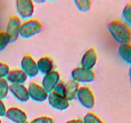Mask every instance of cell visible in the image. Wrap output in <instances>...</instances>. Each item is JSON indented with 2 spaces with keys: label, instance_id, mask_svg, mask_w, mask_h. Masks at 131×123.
Listing matches in <instances>:
<instances>
[{
  "label": "cell",
  "instance_id": "1",
  "mask_svg": "<svg viewBox=\"0 0 131 123\" xmlns=\"http://www.w3.org/2000/svg\"><path fill=\"white\" fill-rule=\"evenodd\" d=\"M107 29L113 38L118 42L129 43L131 39V30L127 24L120 20H113L107 25Z\"/></svg>",
  "mask_w": 131,
  "mask_h": 123
},
{
  "label": "cell",
  "instance_id": "2",
  "mask_svg": "<svg viewBox=\"0 0 131 123\" xmlns=\"http://www.w3.org/2000/svg\"><path fill=\"white\" fill-rule=\"evenodd\" d=\"M42 29V24L37 19H29L21 24L19 36L28 38L39 33Z\"/></svg>",
  "mask_w": 131,
  "mask_h": 123
},
{
  "label": "cell",
  "instance_id": "3",
  "mask_svg": "<svg viewBox=\"0 0 131 123\" xmlns=\"http://www.w3.org/2000/svg\"><path fill=\"white\" fill-rule=\"evenodd\" d=\"M21 24L20 18L17 15H12L8 19L5 33L10 38V42H14L18 39Z\"/></svg>",
  "mask_w": 131,
  "mask_h": 123
},
{
  "label": "cell",
  "instance_id": "4",
  "mask_svg": "<svg viewBox=\"0 0 131 123\" xmlns=\"http://www.w3.org/2000/svg\"><path fill=\"white\" fill-rule=\"evenodd\" d=\"M71 76L72 79L78 83H91L95 79L96 75L92 69L79 67H76L72 71Z\"/></svg>",
  "mask_w": 131,
  "mask_h": 123
},
{
  "label": "cell",
  "instance_id": "5",
  "mask_svg": "<svg viewBox=\"0 0 131 123\" xmlns=\"http://www.w3.org/2000/svg\"><path fill=\"white\" fill-rule=\"evenodd\" d=\"M76 97L79 100V103L86 109H92L95 103L94 95L92 90L88 87H81Z\"/></svg>",
  "mask_w": 131,
  "mask_h": 123
},
{
  "label": "cell",
  "instance_id": "6",
  "mask_svg": "<svg viewBox=\"0 0 131 123\" xmlns=\"http://www.w3.org/2000/svg\"><path fill=\"white\" fill-rule=\"evenodd\" d=\"M17 12L22 19H26L31 17L35 10L33 1L31 0H17L15 1Z\"/></svg>",
  "mask_w": 131,
  "mask_h": 123
},
{
  "label": "cell",
  "instance_id": "7",
  "mask_svg": "<svg viewBox=\"0 0 131 123\" xmlns=\"http://www.w3.org/2000/svg\"><path fill=\"white\" fill-rule=\"evenodd\" d=\"M21 70L29 78H35L38 74L37 62L29 55H25L20 62Z\"/></svg>",
  "mask_w": 131,
  "mask_h": 123
},
{
  "label": "cell",
  "instance_id": "8",
  "mask_svg": "<svg viewBox=\"0 0 131 123\" xmlns=\"http://www.w3.org/2000/svg\"><path fill=\"white\" fill-rule=\"evenodd\" d=\"M29 98L37 102H43L47 99L49 93L42 87L35 82H31L28 87Z\"/></svg>",
  "mask_w": 131,
  "mask_h": 123
},
{
  "label": "cell",
  "instance_id": "9",
  "mask_svg": "<svg viewBox=\"0 0 131 123\" xmlns=\"http://www.w3.org/2000/svg\"><path fill=\"white\" fill-rule=\"evenodd\" d=\"M47 99L50 106L59 111L67 110L70 105L69 101L66 97L57 94L54 92L49 94Z\"/></svg>",
  "mask_w": 131,
  "mask_h": 123
},
{
  "label": "cell",
  "instance_id": "10",
  "mask_svg": "<svg viewBox=\"0 0 131 123\" xmlns=\"http://www.w3.org/2000/svg\"><path fill=\"white\" fill-rule=\"evenodd\" d=\"M60 75L56 70H52L43 76L42 81V87L48 92H52L56 85L60 82Z\"/></svg>",
  "mask_w": 131,
  "mask_h": 123
},
{
  "label": "cell",
  "instance_id": "11",
  "mask_svg": "<svg viewBox=\"0 0 131 123\" xmlns=\"http://www.w3.org/2000/svg\"><path fill=\"white\" fill-rule=\"evenodd\" d=\"M9 92L20 102H26L29 101V96L28 88H26L23 84L10 85Z\"/></svg>",
  "mask_w": 131,
  "mask_h": 123
},
{
  "label": "cell",
  "instance_id": "12",
  "mask_svg": "<svg viewBox=\"0 0 131 123\" xmlns=\"http://www.w3.org/2000/svg\"><path fill=\"white\" fill-rule=\"evenodd\" d=\"M5 117L14 123H24L28 119L25 111L17 107H11L6 110Z\"/></svg>",
  "mask_w": 131,
  "mask_h": 123
},
{
  "label": "cell",
  "instance_id": "13",
  "mask_svg": "<svg viewBox=\"0 0 131 123\" xmlns=\"http://www.w3.org/2000/svg\"><path fill=\"white\" fill-rule=\"evenodd\" d=\"M97 61V51L92 47L87 50L82 56L81 65L82 67L88 69H92L95 65Z\"/></svg>",
  "mask_w": 131,
  "mask_h": 123
},
{
  "label": "cell",
  "instance_id": "14",
  "mask_svg": "<svg viewBox=\"0 0 131 123\" xmlns=\"http://www.w3.org/2000/svg\"><path fill=\"white\" fill-rule=\"evenodd\" d=\"M28 76L21 69L10 70L6 79L11 84H23L26 81Z\"/></svg>",
  "mask_w": 131,
  "mask_h": 123
},
{
  "label": "cell",
  "instance_id": "15",
  "mask_svg": "<svg viewBox=\"0 0 131 123\" xmlns=\"http://www.w3.org/2000/svg\"><path fill=\"white\" fill-rule=\"evenodd\" d=\"M65 97L69 101L74 100L76 97L79 88V83L74 79L68 81L65 84Z\"/></svg>",
  "mask_w": 131,
  "mask_h": 123
},
{
  "label": "cell",
  "instance_id": "16",
  "mask_svg": "<svg viewBox=\"0 0 131 123\" xmlns=\"http://www.w3.org/2000/svg\"><path fill=\"white\" fill-rule=\"evenodd\" d=\"M37 64L38 72L44 76L53 70V61L47 56H44L40 58L37 62Z\"/></svg>",
  "mask_w": 131,
  "mask_h": 123
},
{
  "label": "cell",
  "instance_id": "17",
  "mask_svg": "<svg viewBox=\"0 0 131 123\" xmlns=\"http://www.w3.org/2000/svg\"><path fill=\"white\" fill-rule=\"evenodd\" d=\"M118 51L120 58L125 62L131 65V44L129 42L120 44Z\"/></svg>",
  "mask_w": 131,
  "mask_h": 123
},
{
  "label": "cell",
  "instance_id": "18",
  "mask_svg": "<svg viewBox=\"0 0 131 123\" xmlns=\"http://www.w3.org/2000/svg\"><path fill=\"white\" fill-rule=\"evenodd\" d=\"M75 6L81 12L89 11L92 6V1L90 0H75L74 1Z\"/></svg>",
  "mask_w": 131,
  "mask_h": 123
},
{
  "label": "cell",
  "instance_id": "19",
  "mask_svg": "<svg viewBox=\"0 0 131 123\" xmlns=\"http://www.w3.org/2000/svg\"><path fill=\"white\" fill-rule=\"evenodd\" d=\"M10 85L6 78L0 79V99L3 100L7 97L9 92Z\"/></svg>",
  "mask_w": 131,
  "mask_h": 123
},
{
  "label": "cell",
  "instance_id": "20",
  "mask_svg": "<svg viewBox=\"0 0 131 123\" xmlns=\"http://www.w3.org/2000/svg\"><path fill=\"white\" fill-rule=\"evenodd\" d=\"M122 17L127 24L131 26V2L126 4L122 12Z\"/></svg>",
  "mask_w": 131,
  "mask_h": 123
},
{
  "label": "cell",
  "instance_id": "21",
  "mask_svg": "<svg viewBox=\"0 0 131 123\" xmlns=\"http://www.w3.org/2000/svg\"><path fill=\"white\" fill-rule=\"evenodd\" d=\"M84 123H104V122L95 114L89 112L84 117L83 119Z\"/></svg>",
  "mask_w": 131,
  "mask_h": 123
},
{
  "label": "cell",
  "instance_id": "22",
  "mask_svg": "<svg viewBox=\"0 0 131 123\" xmlns=\"http://www.w3.org/2000/svg\"><path fill=\"white\" fill-rule=\"evenodd\" d=\"M10 42V38L6 33L4 32H0V52L3 51Z\"/></svg>",
  "mask_w": 131,
  "mask_h": 123
},
{
  "label": "cell",
  "instance_id": "23",
  "mask_svg": "<svg viewBox=\"0 0 131 123\" xmlns=\"http://www.w3.org/2000/svg\"><path fill=\"white\" fill-rule=\"evenodd\" d=\"M52 92H55L57 94L60 95L61 96L65 97V86L63 82L60 81L56 86L55 87L54 89Z\"/></svg>",
  "mask_w": 131,
  "mask_h": 123
},
{
  "label": "cell",
  "instance_id": "24",
  "mask_svg": "<svg viewBox=\"0 0 131 123\" xmlns=\"http://www.w3.org/2000/svg\"><path fill=\"white\" fill-rule=\"evenodd\" d=\"M10 72V68L7 64L0 63V79L5 78Z\"/></svg>",
  "mask_w": 131,
  "mask_h": 123
},
{
  "label": "cell",
  "instance_id": "25",
  "mask_svg": "<svg viewBox=\"0 0 131 123\" xmlns=\"http://www.w3.org/2000/svg\"><path fill=\"white\" fill-rule=\"evenodd\" d=\"M30 123H54V120L50 117L42 116L33 119Z\"/></svg>",
  "mask_w": 131,
  "mask_h": 123
},
{
  "label": "cell",
  "instance_id": "26",
  "mask_svg": "<svg viewBox=\"0 0 131 123\" xmlns=\"http://www.w3.org/2000/svg\"><path fill=\"white\" fill-rule=\"evenodd\" d=\"M6 112V108L5 104L2 101V100L0 99V117L5 116V114Z\"/></svg>",
  "mask_w": 131,
  "mask_h": 123
},
{
  "label": "cell",
  "instance_id": "27",
  "mask_svg": "<svg viewBox=\"0 0 131 123\" xmlns=\"http://www.w3.org/2000/svg\"><path fill=\"white\" fill-rule=\"evenodd\" d=\"M66 123H84L82 119H72V120H69Z\"/></svg>",
  "mask_w": 131,
  "mask_h": 123
},
{
  "label": "cell",
  "instance_id": "28",
  "mask_svg": "<svg viewBox=\"0 0 131 123\" xmlns=\"http://www.w3.org/2000/svg\"><path fill=\"white\" fill-rule=\"evenodd\" d=\"M129 81H130V85L131 87V65L129 70Z\"/></svg>",
  "mask_w": 131,
  "mask_h": 123
},
{
  "label": "cell",
  "instance_id": "29",
  "mask_svg": "<svg viewBox=\"0 0 131 123\" xmlns=\"http://www.w3.org/2000/svg\"><path fill=\"white\" fill-rule=\"evenodd\" d=\"M35 3H44L46 2V1H35Z\"/></svg>",
  "mask_w": 131,
  "mask_h": 123
},
{
  "label": "cell",
  "instance_id": "30",
  "mask_svg": "<svg viewBox=\"0 0 131 123\" xmlns=\"http://www.w3.org/2000/svg\"><path fill=\"white\" fill-rule=\"evenodd\" d=\"M0 123H2V122H1V120L0 119Z\"/></svg>",
  "mask_w": 131,
  "mask_h": 123
},
{
  "label": "cell",
  "instance_id": "31",
  "mask_svg": "<svg viewBox=\"0 0 131 123\" xmlns=\"http://www.w3.org/2000/svg\"><path fill=\"white\" fill-rule=\"evenodd\" d=\"M24 123H28V122H24Z\"/></svg>",
  "mask_w": 131,
  "mask_h": 123
}]
</instances>
